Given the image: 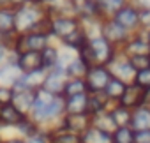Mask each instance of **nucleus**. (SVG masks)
I'll return each instance as SVG.
<instances>
[{
  "label": "nucleus",
  "mask_w": 150,
  "mask_h": 143,
  "mask_svg": "<svg viewBox=\"0 0 150 143\" xmlns=\"http://www.w3.org/2000/svg\"><path fill=\"white\" fill-rule=\"evenodd\" d=\"M134 83L139 85L145 90H150V67L148 69H143V71H138L136 78H134Z\"/></svg>",
  "instance_id": "34"
},
{
  "label": "nucleus",
  "mask_w": 150,
  "mask_h": 143,
  "mask_svg": "<svg viewBox=\"0 0 150 143\" xmlns=\"http://www.w3.org/2000/svg\"><path fill=\"white\" fill-rule=\"evenodd\" d=\"M81 143H113V138L108 132H103L96 127H88L81 134Z\"/></svg>",
  "instance_id": "28"
},
{
  "label": "nucleus",
  "mask_w": 150,
  "mask_h": 143,
  "mask_svg": "<svg viewBox=\"0 0 150 143\" xmlns=\"http://www.w3.org/2000/svg\"><path fill=\"white\" fill-rule=\"evenodd\" d=\"M14 131H16V136H20V138H23V139H28V138H32V136H35V134L41 132V125L35 124L30 117H27Z\"/></svg>",
  "instance_id": "30"
},
{
  "label": "nucleus",
  "mask_w": 150,
  "mask_h": 143,
  "mask_svg": "<svg viewBox=\"0 0 150 143\" xmlns=\"http://www.w3.org/2000/svg\"><path fill=\"white\" fill-rule=\"evenodd\" d=\"M46 71L44 69H39V71H32V73H25L21 74V78L18 80V83H14V92H21V90H39L42 88L44 85V80H46Z\"/></svg>",
  "instance_id": "11"
},
{
  "label": "nucleus",
  "mask_w": 150,
  "mask_h": 143,
  "mask_svg": "<svg viewBox=\"0 0 150 143\" xmlns=\"http://www.w3.org/2000/svg\"><path fill=\"white\" fill-rule=\"evenodd\" d=\"M88 69H90V65L83 58L76 57L65 67V76H67V80H85Z\"/></svg>",
  "instance_id": "23"
},
{
  "label": "nucleus",
  "mask_w": 150,
  "mask_h": 143,
  "mask_svg": "<svg viewBox=\"0 0 150 143\" xmlns=\"http://www.w3.org/2000/svg\"><path fill=\"white\" fill-rule=\"evenodd\" d=\"M65 83H67L65 71H62V69H53V71H48L46 80H44V85H42V90L50 92V94L55 96V97H64Z\"/></svg>",
  "instance_id": "13"
},
{
  "label": "nucleus",
  "mask_w": 150,
  "mask_h": 143,
  "mask_svg": "<svg viewBox=\"0 0 150 143\" xmlns=\"http://www.w3.org/2000/svg\"><path fill=\"white\" fill-rule=\"evenodd\" d=\"M30 2H32V0H11V7L16 9V7H21L25 4H30Z\"/></svg>",
  "instance_id": "43"
},
{
  "label": "nucleus",
  "mask_w": 150,
  "mask_h": 143,
  "mask_svg": "<svg viewBox=\"0 0 150 143\" xmlns=\"http://www.w3.org/2000/svg\"><path fill=\"white\" fill-rule=\"evenodd\" d=\"M44 131H48L51 143H81V136H80V134L69 132V131H65V129L60 127V125H55V127L44 129Z\"/></svg>",
  "instance_id": "21"
},
{
  "label": "nucleus",
  "mask_w": 150,
  "mask_h": 143,
  "mask_svg": "<svg viewBox=\"0 0 150 143\" xmlns=\"http://www.w3.org/2000/svg\"><path fill=\"white\" fill-rule=\"evenodd\" d=\"M99 34L110 42L113 44L117 50H122L125 46V42L131 39L132 34H129L125 28H122L113 18H108V20H103L101 25H99Z\"/></svg>",
  "instance_id": "4"
},
{
  "label": "nucleus",
  "mask_w": 150,
  "mask_h": 143,
  "mask_svg": "<svg viewBox=\"0 0 150 143\" xmlns=\"http://www.w3.org/2000/svg\"><path fill=\"white\" fill-rule=\"evenodd\" d=\"M51 18V30H50V37L55 41H62L64 37H67L69 34H72L74 30H78L81 27V21L76 16H65V14H57V16H50Z\"/></svg>",
  "instance_id": "5"
},
{
  "label": "nucleus",
  "mask_w": 150,
  "mask_h": 143,
  "mask_svg": "<svg viewBox=\"0 0 150 143\" xmlns=\"http://www.w3.org/2000/svg\"><path fill=\"white\" fill-rule=\"evenodd\" d=\"M48 16L46 7L30 2L21 7L14 9V20H16V34H28L37 28V25Z\"/></svg>",
  "instance_id": "2"
},
{
  "label": "nucleus",
  "mask_w": 150,
  "mask_h": 143,
  "mask_svg": "<svg viewBox=\"0 0 150 143\" xmlns=\"http://www.w3.org/2000/svg\"><path fill=\"white\" fill-rule=\"evenodd\" d=\"M96 2L99 6V11H101L103 18L108 20V18H113L122 7L131 4V0H96Z\"/></svg>",
  "instance_id": "26"
},
{
  "label": "nucleus",
  "mask_w": 150,
  "mask_h": 143,
  "mask_svg": "<svg viewBox=\"0 0 150 143\" xmlns=\"http://www.w3.org/2000/svg\"><path fill=\"white\" fill-rule=\"evenodd\" d=\"M32 2H35V4H39V6H42V7H48V6L53 4V0H32Z\"/></svg>",
  "instance_id": "44"
},
{
  "label": "nucleus",
  "mask_w": 150,
  "mask_h": 143,
  "mask_svg": "<svg viewBox=\"0 0 150 143\" xmlns=\"http://www.w3.org/2000/svg\"><path fill=\"white\" fill-rule=\"evenodd\" d=\"M131 129H132L134 132L150 129V108H148V106H141V108H138V110L132 111Z\"/></svg>",
  "instance_id": "22"
},
{
  "label": "nucleus",
  "mask_w": 150,
  "mask_h": 143,
  "mask_svg": "<svg viewBox=\"0 0 150 143\" xmlns=\"http://www.w3.org/2000/svg\"><path fill=\"white\" fill-rule=\"evenodd\" d=\"M145 106L150 108V90H146V104H145Z\"/></svg>",
  "instance_id": "46"
},
{
  "label": "nucleus",
  "mask_w": 150,
  "mask_h": 143,
  "mask_svg": "<svg viewBox=\"0 0 150 143\" xmlns=\"http://www.w3.org/2000/svg\"><path fill=\"white\" fill-rule=\"evenodd\" d=\"M134 143H150V129L134 132Z\"/></svg>",
  "instance_id": "39"
},
{
  "label": "nucleus",
  "mask_w": 150,
  "mask_h": 143,
  "mask_svg": "<svg viewBox=\"0 0 150 143\" xmlns=\"http://www.w3.org/2000/svg\"><path fill=\"white\" fill-rule=\"evenodd\" d=\"M57 125L64 127L69 132H74V134L81 136L88 127H92V118L87 113H83V115H64Z\"/></svg>",
  "instance_id": "12"
},
{
  "label": "nucleus",
  "mask_w": 150,
  "mask_h": 143,
  "mask_svg": "<svg viewBox=\"0 0 150 143\" xmlns=\"http://www.w3.org/2000/svg\"><path fill=\"white\" fill-rule=\"evenodd\" d=\"M111 73L104 65H92L85 76V83L88 88V94H101L111 81Z\"/></svg>",
  "instance_id": "6"
},
{
  "label": "nucleus",
  "mask_w": 150,
  "mask_h": 143,
  "mask_svg": "<svg viewBox=\"0 0 150 143\" xmlns=\"http://www.w3.org/2000/svg\"><path fill=\"white\" fill-rule=\"evenodd\" d=\"M18 67L21 69V73H32V71H39L42 69V60H41V53L37 51H25L18 55Z\"/></svg>",
  "instance_id": "17"
},
{
  "label": "nucleus",
  "mask_w": 150,
  "mask_h": 143,
  "mask_svg": "<svg viewBox=\"0 0 150 143\" xmlns=\"http://www.w3.org/2000/svg\"><path fill=\"white\" fill-rule=\"evenodd\" d=\"M124 57L132 58V57H150V44L146 41V30L139 28L136 34L131 35V39L125 42L122 50H118Z\"/></svg>",
  "instance_id": "7"
},
{
  "label": "nucleus",
  "mask_w": 150,
  "mask_h": 143,
  "mask_svg": "<svg viewBox=\"0 0 150 143\" xmlns=\"http://www.w3.org/2000/svg\"><path fill=\"white\" fill-rule=\"evenodd\" d=\"M118 104L127 108V110H131V111H134V110H138V108L146 104V90L141 88L136 83H131V85L125 87V92H124L122 99L118 101Z\"/></svg>",
  "instance_id": "10"
},
{
  "label": "nucleus",
  "mask_w": 150,
  "mask_h": 143,
  "mask_svg": "<svg viewBox=\"0 0 150 143\" xmlns=\"http://www.w3.org/2000/svg\"><path fill=\"white\" fill-rule=\"evenodd\" d=\"M117 53H118V50L113 44H110L99 34V35H94V37L88 39V44L78 53V57L83 58L90 67L92 65H104V67H108L113 62V58L117 57Z\"/></svg>",
  "instance_id": "1"
},
{
  "label": "nucleus",
  "mask_w": 150,
  "mask_h": 143,
  "mask_svg": "<svg viewBox=\"0 0 150 143\" xmlns=\"http://www.w3.org/2000/svg\"><path fill=\"white\" fill-rule=\"evenodd\" d=\"M0 143H25V139L14 134V136H2Z\"/></svg>",
  "instance_id": "41"
},
{
  "label": "nucleus",
  "mask_w": 150,
  "mask_h": 143,
  "mask_svg": "<svg viewBox=\"0 0 150 143\" xmlns=\"http://www.w3.org/2000/svg\"><path fill=\"white\" fill-rule=\"evenodd\" d=\"M115 104H117V103H111V101L104 96V92H101V94H88L87 115H88L90 118H94V117H97V115H101V113H104V111H110Z\"/></svg>",
  "instance_id": "16"
},
{
  "label": "nucleus",
  "mask_w": 150,
  "mask_h": 143,
  "mask_svg": "<svg viewBox=\"0 0 150 143\" xmlns=\"http://www.w3.org/2000/svg\"><path fill=\"white\" fill-rule=\"evenodd\" d=\"M125 83H122L120 80H117V78H111V81L108 83V87L104 88V96L111 101V103H118L120 99H122V96H124V92H125Z\"/></svg>",
  "instance_id": "31"
},
{
  "label": "nucleus",
  "mask_w": 150,
  "mask_h": 143,
  "mask_svg": "<svg viewBox=\"0 0 150 143\" xmlns=\"http://www.w3.org/2000/svg\"><path fill=\"white\" fill-rule=\"evenodd\" d=\"M146 41H148V44H150V30H146Z\"/></svg>",
  "instance_id": "47"
},
{
  "label": "nucleus",
  "mask_w": 150,
  "mask_h": 143,
  "mask_svg": "<svg viewBox=\"0 0 150 143\" xmlns=\"http://www.w3.org/2000/svg\"><path fill=\"white\" fill-rule=\"evenodd\" d=\"M113 143H134V131L131 127H118L113 134Z\"/></svg>",
  "instance_id": "33"
},
{
  "label": "nucleus",
  "mask_w": 150,
  "mask_h": 143,
  "mask_svg": "<svg viewBox=\"0 0 150 143\" xmlns=\"http://www.w3.org/2000/svg\"><path fill=\"white\" fill-rule=\"evenodd\" d=\"M110 111H111V117H113L117 127H131V118H132L131 110H127V108H124V106H120L117 103Z\"/></svg>",
  "instance_id": "29"
},
{
  "label": "nucleus",
  "mask_w": 150,
  "mask_h": 143,
  "mask_svg": "<svg viewBox=\"0 0 150 143\" xmlns=\"http://www.w3.org/2000/svg\"><path fill=\"white\" fill-rule=\"evenodd\" d=\"M139 25L143 30H150V9H139Z\"/></svg>",
  "instance_id": "38"
},
{
  "label": "nucleus",
  "mask_w": 150,
  "mask_h": 143,
  "mask_svg": "<svg viewBox=\"0 0 150 143\" xmlns=\"http://www.w3.org/2000/svg\"><path fill=\"white\" fill-rule=\"evenodd\" d=\"M21 69L18 67V64L14 62H4L0 65V85L6 87H14V83H18V80L21 78Z\"/></svg>",
  "instance_id": "18"
},
{
  "label": "nucleus",
  "mask_w": 150,
  "mask_h": 143,
  "mask_svg": "<svg viewBox=\"0 0 150 143\" xmlns=\"http://www.w3.org/2000/svg\"><path fill=\"white\" fill-rule=\"evenodd\" d=\"M108 69H110L111 76H113V78H117V80H120L122 83H125V85L134 83L136 71H134V67L131 65L129 58H127V57H124L120 51L117 53V57L113 58V62L108 65Z\"/></svg>",
  "instance_id": "8"
},
{
  "label": "nucleus",
  "mask_w": 150,
  "mask_h": 143,
  "mask_svg": "<svg viewBox=\"0 0 150 143\" xmlns=\"http://www.w3.org/2000/svg\"><path fill=\"white\" fill-rule=\"evenodd\" d=\"M0 7H11V0H0Z\"/></svg>",
  "instance_id": "45"
},
{
  "label": "nucleus",
  "mask_w": 150,
  "mask_h": 143,
  "mask_svg": "<svg viewBox=\"0 0 150 143\" xmlns=\"http://www.w3.org/2000/svg\"><path fill=\"white\" fill-rule=\"evenodd\" d=\"M113 20H115L122 28H125L129 34H136V32L141 28V25H139V9H138L134 4H127L125 7H122V9L113 16Z\"/></svg>",
  "instance_id": "9"
},
{
  "label": "nucleus",
  "mask_w": 150,
  "mask_h": 143,
  "mask_svg": "<svg viewBox=\"0 0 150 143\" xmlns=\"http://www.w3.org/2000/svg\"><path fill=\"white\" fill-rule=\"evenodd\" d=\"M51 42H53V39H51L50 35H46V34H41V32L18 34L13 51H16L18 55H20V53H25V51H37V53H41V51H42L44 48H48Z\"/></svg>",
  "instance_id": "3"
},
{
  "label": "nucleus",
  "mask_w": 150,
  "mask_h": 143,
  "mask_svg": "<svg viewBox=\"0 0 150 143\" xmlns=\"http://www.w3.org/2000/svg\"><path fill=\"white\" fill-rule=\"evenodd\" d=\"M87 106H88V94L65 97V115H83L87 113Z\"/></svg>",
  "instance_id": "20"
},
{
  "label": "nucleus",
  "mask_w": 150,
  "mask_h": 143,
  "mask_svg": "<svg viewBox=\"0 0 150 143\" xmlns=\"http://www.w3.org/2000/svg\"><path fill=\"white\" fill-rule=\"evenodd\" d=\"M0 139H2V134H0Z\"/></svg>",
  "instance_id": "49"
},
{
  "label": "nucleus",
  "mask_w": 150,
  "mask_h": 143,
  "mask_svg": "<svg viewBox=\"0 0 150 143\" xmlns=\"http://www.w3.org/2000/svg\"><path fill=\"white\" fill-rule=\"evenodd\" d=\"M92 127H96V129H99L103 132H108V134H113L118 129L113 117H111V111H104V113L94 117L92 118Z\"/></svg>",
  "instance_id": "27"
},
{
  "label": "nucleus",
  "mask_w": 150,
  "mask_h": 143,
  "mask_svg": "<svg viewBox=\"0 0 150 143\" xmlns=\"http://www.w3.org/2000/svg\"><path fill=\"white\" fill-rule=\"evenodd\" d=\"M13 97H14V88L13 87L0 85V108L11 104L13 103Z\"/></svg>",
  "instance_id": "35"
},
{
  "label": "nucleus",
  "mask_w": 150,
  "mask_h": 143,
  "mask_svg": "<svg viewBox=\"0 0 150 143\" xmlns=\"http://www.w3.org/2000/svg\"><path fill=\"white\" fill-rule=\"evenodd\" d=\"M25 143H51V141H50V134H48V131L41 129L39 134H35V136L25 139Z\"/></svg>",
  "instance_id": "37"
},
{
  "label": "nucleus",
  "mask_w": 150,
  "mask_h": 143,
  "mask_svg": "<svg viewBox=\"0 0 150 143\" xmlns=\"http://www.w3.org/2000/svg\"><path fill=\"white\" fill-rule=\"evenodd\" d=\"M131 4H134L138 9H150V0H131Z\"/></svg>",
  "instance_id": "42"
},
{
  "label": "nucleus",
  "mask_w": 150,
  "mask_h": 143,
  "mask_svg": "<svg viewBox=\"0 0 150 143\" xmlns=\"http://www.w3.org/2000/svg\"><path fill=\"white\" fill-rule=\"evenodd\" d=\"M74 2H76V4H80V2H85V0H74Z\"/></svg>",
  "instance_id": "48"
},
{
  "label": "nucleus",
  "mask_w": 150,
  "mask_h": 143,
  "mask_svg": "<svg viewBox=\"0 0 150 143\" xmlns=\"http://www.w3.org/2000/svg\"><path fill=\"white\" fill-rule=\"evenodd\" d=\"M80 94H88L85 80H67L65 88H64V97H72Z\"/></svg>",
  "instance_id": "32"
},
{
  "label": "nucleus",
  "mask_w": 150,
  "mask_h": 143,
  "mask_svg": "<svg viewBox=\"0 0 150 143\" xmlns=\"http://www.w3.org/2000/svg\"><path fill=\"white\" fill-rule=\"evenodd\" d=\"M25 118H27V115L18 111L13 104L2 106L0 108V134H2L6 129H16Z\"/></svg>",
  "instance_id": "15"
},
{
  "label": "nucleus",
  "mask_w": 150,
  "mask_h": 143,
  "mask_svg": "<svg viewBox=\"0 0 150 143\" xmlns=\"http://www.w3.org/2000/svg\"><path fill=\"white\" fill-rule=\"evenodd\" d=\"M131 65L134 67V71H143V69H148L150 67V57H132L129 58Z\"/></svg>",
  "instance_id": "36"
},
{
  "label": "nucleus",
  "mask_w": 150,
  "mask_h": 143,
  "mask_svg": "<svg viewBox=\"0 0 150 143\" xmlns=\"http://www.w3.org/2000/svg\"><path fill=\"white\" fill-rule=\"evenodd\" d=\"M58 55H60V44H50L48 48H44L41 51V60H42V69L46 71H53L58 65Z\"/></svg>",
  "instance_id": "24"
},
{
  "label": "nucleus",
  "mask_w": 150,
  "mask_h": 143,
  "mask_svg": "<svg viewBox=\"0 0 150 143\" xmlns=\"http://www.w3.org/2000/svg\"><path fill=\"white\" fill-rule=\"evenodd\" d=\"M16 32V20L13 7H0V37Z\"/></svg>",
  "instance_id": "25"
},
{
  "label": "nucleus",
  "mask_w": 150,
  "mask_h": 143,
  "mask_svg": "<svg viewBox=\"0 0 150 143\" xmlns=\"http://www.w3.org/2000/svg\"><path fill=\"white\" fill-rule=\"evenodd\" d=\"M34 97H35V92L32 90H21V92H14V97H13V106L21 111L23 115H30L32 111V106H34Z\"/></svg>",
  "instance_id": "19"
},
{
  "label": "nucleus",
  "mask_w": 150,
  "mask_h": 143,
  "mask_svg": "<svg viewBox=\"0 0 150 143\" xmlns=\"http://www.w3.org/2000/svg\"><path fill=\"white\" fill-rule=\"evenodd\" d=\"M88 39H90V35H88L87 28L81 25L78 30H74V32L69 34L67 37H64L62 41H58V44H60L62 48H65V50H71V51H74V53H80V51L88 44Z\"/></svg>",
  "instance_id": "14"
},
{
  "label": "nucleus",
  "mask_w": 150,
  "mask_h": 143,
  "mask_svg": "<svg viewBox=\"0 0 150 143\" xmlns=\"http://www.w3.org/2000/svg\"><path fill=\"white\" fill-rule=\"evenodd\" d=\"M9 53H11V50L0 41V65H2L4 62H7V57H9Z\"/></svg>",
  "instance_id": "40"
}]
</instances>
